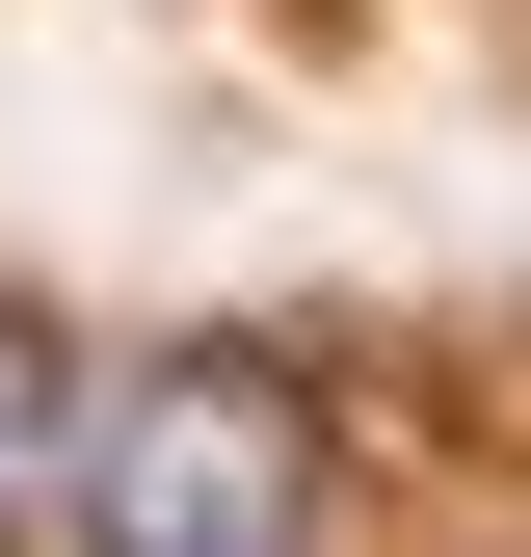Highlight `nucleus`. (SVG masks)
I'll return each instance as SVG.
<instances>
[{
  "mask_svg": "<svg viewBox=\"0 0 531 557\" xmlns=\"http://www.w3.org/2000/svg\"><path fill=\"white\" fill-rule=\"evenodd\" d=\"M53 557H319V398L266 345H160V372H81V478H53Z\"/></svg>",
  "mask_w": 531,
  "mask_h": 557,
  "instance_id": "f257e3e1",
  "label": "nucleus"
},
{
  "mask_svg": "<svg viewBox=\"0 0 531 557\" xmlns=\"http://www.w3.org/2000/svg\"><path fill=\"white\" fill-rule=\"evenodd\" d=\"M53 478H81V372L53 319H0V557H53Z\"/></svg>",
  "mask_w": 531,
  "mask_h": 557,
  "instance_id": "f03ea898",
  "label": "nucleus"
}]
</instances>
